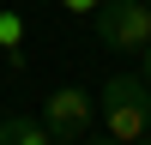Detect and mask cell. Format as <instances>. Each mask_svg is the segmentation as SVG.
Masks as SVG:
<instances>
[{
  "label": "cell",
  "instance_id": "cell-1",
  "mask_svg": "<svg viewBox=\"0 0 151 145\" xmlns=\"http://www.w3.org/2000/svg\"><path fill=\"white\" fill-rule=\"evenodd\" d=\"M97 115H103V133H109V139H121V145L145 139V127H151V85L139 79V72H115V79L103 85Z\"/></svg>",
  "mask_w": 151,
  "mask_h": 145
},
{
  "label": "cell",
  "instance_id": "cell-2",
  "mask_svg": "<svg viewBox=\"0 0 151 145\" xmlns=\"http://www.w3.org/2000/svg\"><path fill=\"white\" fill-rule=\"evenodd\" d=\"M91 18H97V42L103 48H115V55H145V42H151V6L145 0H103Z\"/></svg>",
  "mask_w": 151,
  "mask_h": 145
},
{
  "label": "cell",
  "instance_id": "cell-3",
  "mask_svg": "<svg viewBox=\"0 0 151 145\" xmlns=\"http://www.w3.org/2000/svg\"><path fill=\"white\" fill-rule=\"evenodd\" d=\"M42 127L55 133V139H85V133L97 127V97L85 91V85H60V91H48Z\"/></svg>",
  "mask_w": 151,
  "mask_h": 145
},
{
  "label": "cell",
  "instance_id": "cell-4",
  "mask_svg": "<svg viewBox=\"0 0 151 145\" xmlns=\"http://www.w3.org/2000/svg\"><path fill=\"white\" fill-rule=\"evenodd\" d=\"M0 145H55V133L36 115H18L12 109V115H0Z\"/></svg>",
  "mask_w": 151,
  "mask_h": 145
},
{
  "label": "cell",
  "instance_id": "cell-5",
  "mask_svg": "<svg viewBox=\"0 0 151 145\" xmlns=\"http://www.w3.org/2000/svg\"><path fill=\"white\" fill-rule=\"evenodd\" d=\"M24 42V24H18V12H0V48H18Z\"/></svg>",
  "mask_w": 151,
  "mask_h": 145
},
{
  "label": "cell",
  "instance_id": "cell-6",
  "mask_svg": "<svg viewBox=\"0 0 151 145\" xmlns=\"http://www.w3.org/2000/svg\"><path fill=\"white\" fill-rule=\"evenodd\" d=\"M60 6H67V12H85V18H91V12L103 6V0H60Z\"/></svg>",
  "mask_w": 151,
  "mask_h": 145
},
{
  "label": "cell",
  "instance_id": "cell-7",
  "mask_svg": "<svg viewBox=\"0 0 151 145\" xmlns=\"http://www.w3.org/2000/svg\"><path fill=\"white\" fill-rule=\"evenodd\" d=\"M85 145H121V139H109V133H97V139H85Z\"/></svg>",
  "mask_w": 151,
  "mask_h": 145
},
{
  "label": "cell",
  "instance_id": "cell-8",
  "mask_svg": "<svg viewBox=\"0 0 151 145\" xmlns=\"http://www.w3.org/2000/svg\"><path fill=\"white\" fill-rule=\"evenodd\" d=\"M139 79H145V85H151V42H145V72H139Z\"/></svg>",
  "mask_w": 151,
  "mask_h": 145
},
{
  "label": "cell",
  "instance_id": "cell-9",
  "mask_svg": "<svg viewBox=\"0 0 151 145\" xmlns=\"http://www.w3.org/2000/svg\"><path fill=\"white\" fill-rule=\"evenodd\" d=\"M133 145H151V139H133Z\"/></svg>",
  "mask_w": 151,
  "mask_h": 145
},
{
  "label": "cell",
  "instance_id": "cell-10",
  "mask_svg": "<svg viewBox=\"0 0 151 145\" xmlns=\"http://www.w3.org/2000/svg\"><path fill=\"white\" fill-rule=\"evenodd\" d=\"M145 6H151V0H145Z\"/></svg>",
  "mask_w": 151,
  "mask_h": 145
}]
</instances>
